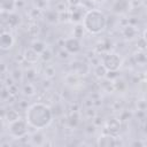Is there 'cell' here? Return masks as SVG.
Listing matches in <instances>:
<instances>
[{
    "label": "cell",
    "mask_w": 147,
    "mask_h": 147,
    "mask_svg": "<svg viewBox=\"0 0 147 147\" xmlns=\"http://www.w3.org/2000/svg\"><path fill=\"white\" fill-rule=\"evenodd\" d=\"M53 119V113L48 106L41 102H36L26 109L25 121L29 126L36 130H42L47 127Z\"/></svg>",
    "instance_id": "obj_1"
},
{
    "label": "cell",
    "mask_w": 147,
    "mask_h": 147,
    "mask_svg": "<svg viewBox=\"0 0 147 147\" xmlns=\"http://www.w3.org/2000/svg\"><path fill=\"white\" fill-rule=\"evenodd\" d=\"M82 21L84 30L92 34H98L102 32L107 26V17L103 11L99 9H88L84 14Z\"/></svg>",
    "instance_id": "obj_2"
},
{
    "label": "cell",
    "mask_w": 147,
    "mask_h": 147,
    "mask_svg": "<svg viewBox=\"0 0 147 147\" xmlns=\"http://www.w3.org/2000/svg\"><path fill=\"white\" fill-rule=\"evenodd\" d=\"M28 122L25 119L22 118H17L13 122H9V126H8V131L9 134L15 138V139H20L23 138L24 136H26L28 133Z\"/></svg>",
    "instance_id": "obj_3"
},
{
    "label": "cell",
    "mask_w": 147,
    "mask_h": 147,
    "mask_svg": "<svg viewBox=\"0 0 147 147\" xmlns=\"http://www.w3.org/2000/svg\"><path fill=\"white\" fill-rule=\"evenodd\" d=\"M102 64L107 69V71H116L122 65V59L116 53H108L103 55Z\"/></svg>",
    "instance_id": "obj_4"
},
{
    "label": "cell",
    "mask_w": 147,
    "mask_h": 147,
    "mask_svg": "<svg viewBox=\"0 0 147 147\" xmlns=\"http://www.w3.org/2000/svg\"><path fill=\"white\" fill-rule=\"evenodd\" d=\"M63 48L65 49V52L68 54H76L80 51L82 46H80V41L78 38L76 37H69V38H65L64 41H63Z\"/></svg>",
    "instance_id": "obj_5"
},
{
    "label": "cell",
    "mask_w": 147,
    "mask_h": 147,
    "mask_svg": "<svg viewBox=\"0 0 147 147\" xmlns=\"http://www.w3.org/2000/svg\"><path fill=\"white\" fill-rule=\"evenodd\" d=\"M14 37L10 32L3 31L0 33V49L8 51L14 46Z\"/></svg>",
    "instance_id": "obj_6"
},
{
    "label": "cell",
    "mask_w": 147,
    "mask_h": 147,
    "mask_svg": "<svg viewBox=\"0 0 147 147\" xmlns=\"http://www.w3.org/2000/svg\"><path fill=\"white\" fill-rule=\"evenodd\" d=\"M130 9L129 0H115L111 6V10L115 14H125Z\"/></svg>",
    "instance_id": "obj_7"
},
{
    "label": "cell",
    "mask_w": 147,
    "mask_h": 147,
    "mask_svg": "<svg viewBox=\"0 0 147 147\" xmlns=\"http://www.w3.org/2000/svg\"><path fill=\"white\" fill-rule=\"evenodd\" d=\"M117 142L115 140V137L113 134H105L101 136L98 139V145L99 146H105V147H110V146H115Z\"/></svg>",
    "instance_id": "obj_8"
},
{
    "label": "cell",
    "mask_w": 147,
    "mask_h": 147,
    "mask_svg": "<svg viewBox=\"0 0 147 147\" xmlns=\"http://www.w3.org/2000/svg\"><path fill=\"white\" fill-rule=\"evenodd\" d=\"M39 54L37 52H34L31 47L30 48H26L25 52H24V59L29 62V63H36L38 60H39Z\"/></svg>",
    "instance_id": "obj_9"
},
{
    "label": "cell",
    "mask_w": 147,
    "mask_h": 147,
    "mask_svg": "<svg viewBox=\"0 0 147 147\" xmlns=\"http://www.w3.org/2000/svg\"><path fill=\"white\" fill-rule=\"evenodd\" d=\"M16 6V0H0V9L3 11H13Z\"/></svg>",
    "instance_id": "obj_10"
},
{
    "label": "cell",
    "mask_w": 147,
    "mask_h": 147,
    "mask_svg": "<svg viewBox=\"0 0 147 147\" xmlns=\"http://www.w3.org/2000/svg\"><path fill=\"white\" fill-rule=\"evenodd\" d=\"M31 48H32L34 52H37L39 55H40L45 49H47L45 42L41 41V40H34V41L31 44Z\"/></svg>",
    "instance_id": "obj_11"
},
{
    "label": "cell",
    "mask_w": 147,
    "mask_h": 147,
    "mask_svg": "<svg viewBox=\"0 0 147 147\" xmlns=\"http://www.w3.org/2000/svg\"><path fill=\"white\" fill-rule=\"evenodd\" d=\"M136 33H137V31H136L134 26H132V25H126L124 28V30H123V34L127 39H132L136 36Z\"/></svg>",
    "instance_id": "obj_12"
},
{
    "label": "cell",
    "mask_w": 147,
    "mask_h": 147,
    "mask_svg": "<svg viewBox=\"0 0 147 147\" xmlns=\"http://www.w3.org/2000/svg\"><path fill=\"white\" fill-rule=\"evenodd\" d=\"M107 69L103 67V64L101 63V64H98L95 68H94V74H95V76L96 77H99V78H103L106 75H107Z\"/></svg>",
    "instance_id": "obj_13"
},
{
    "label": "cell",
    "mask_w": 147,
    "mask_h": 147,
    "mask_svg": "<svg viewBox=\"0 0 147 147\" xmlns=\"http://www.w3.org/2000/svg\"><path fill=\"white\" fill-rule=\"evenodd\" d=\"M45 17H46V21L47 22H49V23H56L59 20V14L56 13V11H54V10H49V11H47L46 13V15H45Z\"/></svg>",
    "instance_id": "obj_14"
},
{
    "label": "cell",
    "mask_w": 147,
    "mask_h": 147,
    "mask_svg": "<svg viewBox=\"0 0 147 147\" xmlns=\"http://www.w3.org/2000/svg\"><path fill=\"white\" fill-rule=\"evenodd\" d=\"M83 32H84V28H83L82 24H77L74 28V37H76V38L79 39L80 37H83Z\"/></svg>",
    "instance_id": "obj_15"
},
{
    "label": "cell",
    "mask_w": 147,
    "mask_h": 147,
    "mask_svg": "<svg viewBox=\"0 0 147 147\" xmlns=\"http://www.w3.org/2000/svg\"><path fill=\"white\" fill-rule=\"evenodd\" d=\"M7 118H8V122H13V121L20 118V116H18V114H17L16 110H13V109H11V110H9V111L7 113Z\"/></svg>",
    "instance_id": "obj_16"
},
{
    "label": "cell",
    "mask_w": 147,
    "mask_h": 147,
    "mask_svg": "<svg viewBox=\"0 0 147 147\" xmlns=\"http://www.w3.org/2000/svg\"><path fill=\"white\" fill-rule=\"evenodd\" d=\"M83 13H77V9H74L71 13V20L75 22H79L80 20H83Z\"/></svg>",
    "instance_id": "obj_17"
},
{
    "label": "cell",
    "mask_w": 147,
    "mask_h": 147,
    "mask_svg": "<svg viewBox=\"0 0 147 147\" xmlns=\"http://www.w3.org/2000/svg\"><path fill=\"white\" fill-rule=\"evenodd\" d=\"M23 92H24V94H26V95H33L34 94V87H33V85H31V84H28V85H25L24 86V88H23Z\"/></svg>",
    "instance_id": "obj_18"
},
{
    "label": "cell",
    "mask_w": 147,
    "mask_h": 147,
    "mask_svg": "<svg viewBox=\"0 0 147 147\" xmlns=\"http://www.w3.org/2000/svg\"><path fill=\"white\" fill-rule=\"evenodd\" d=\"M138 47L140 48V49H145V47H146V40H145V37H141L139 40H138Z\"/></svg>",
    "instance_id": "obj_19"
},
{
    "label": "cell",
    "mask_w": 147,
    "mask_h": 147,
    "mask_svg": "<svg viewBox=\"0 0 147 147\" xmlns=\"http://www.w3.org/2000/svg\"><path fill=\"white\" fill-rule=\"evenodd\" d=\"M80 2H82V0H68V3L71 7H77L80 5Z\"/></svg>",
    "instance_id": "obj_20"
},
{
    "label": "cell",
    "mask_w": 147,
    "mask_h": 147,
    "mask_svg": "<svg viewBox=\"0 0 147 147\" xmlns=\"http://www.w3.org/2000/svg\"><path fill=\"white\" fill-rule=\"evenodd\" d=\"M91 1H94V2H103L106 0H91Z\"/></svg>",
    "instance_id": "obj_21"
}]
</instances>
